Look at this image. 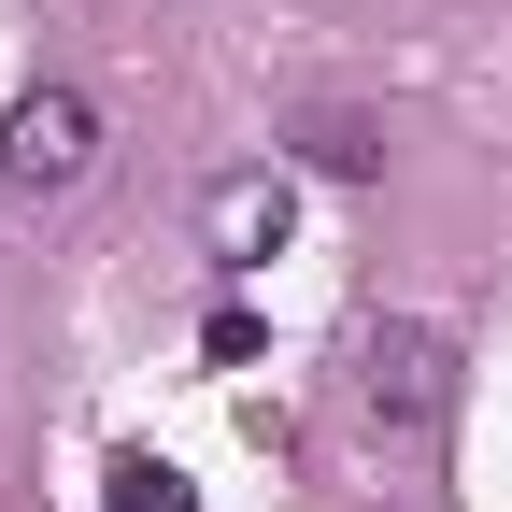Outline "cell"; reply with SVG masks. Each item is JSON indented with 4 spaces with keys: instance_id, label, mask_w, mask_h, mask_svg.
I'll use <instances>...</instances> for the list:
<instances>
[{
    "instance_id": "4",
    "label": "cell",
    "mask_w": 512,
    "mask_h": 512,
    "mask_svg": "<svg viewBox=\"0 0 512 512\" xmlns=\"http://www.w3.org/2000/svg\"><path fill=\"white\" fill-rule=\"evenodd\" d=\"M100 484H114V498H100V512H200V484H185V470H171V456H114V470H100Z\"/></svg>"
},
{
    "instance_id": "5",
    "label": "cell",
    "mask_w": 512,
    "mask_h": 512,
    "mask_svg": "<svg viewBox=\"0 0 512 512\" xmlns=\"http://www.w3.org/2000/svg\"><path fill=\"white\" fill-rule=\"evenodd\" d=\"M299 143H313V171H370V157H384V143H370V128H356V114H313V128H299Z\"/></svg>"
},
{
    "instance_id": "1",
    "label": "cell",
    "mask_w": 512,
    "mask_h": 512,
    "mask_svg": "<svg viewBox=\"0 0 512 512\" xmlns=\"http://www.w3.org/2000/svg\"><path fill=\"white\" fill-rule=\"evenodd\" d=\"M86 171H100V100L86 86H29L0 114V185H15V200H72Z\"/></svg>"
},
{
    "instance_id": "2",
    "label": "cell",
    "mask_w": 512,
    "mask_h": 512,
    "mask_svg": "<svg viewBox=\"0 0 512 512\" xmlns=\"http://www.w3.org/2000/svg\"><path fill=\"white\" fill-rule=\"evenodd\" d=\"M356 413H370V441H427L441 413H456V342H441V328H370Z\"/></svg>"
},
{
    "instance_id": "3",
    "label": "cell",
    "mask_w": 512,
    "mask_h": 512,
    "mask_svg": "<svg viewBox=\"0 0 512 512\" xmlns=\"http://www.w3.org/2000/svg\"><path fill=\"white\" fill-rule=\"evenodd\" d=\"M285 228H299V185H285V171H228L214 200H200L214 271H271V256H285Z\"/></svg>"
}]
</instances>
